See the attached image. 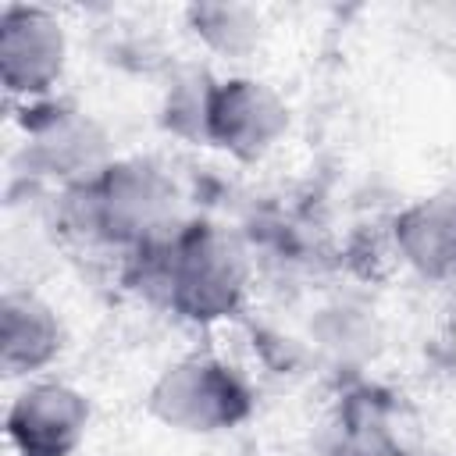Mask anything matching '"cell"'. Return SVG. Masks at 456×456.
Wrapping results in <instances>:
<instances>
[{"mask_svg": "<svg viewBox=\"0 0 456 456\" xmlns=\"http://www.w3.org/2000/svg\"><path fill=\"white\" fill-rule=\"evenodd\" d=\"M25 150L36 175L61 182L64 189H78L114 164L103 125L64 103L32 110L25 121Z\"/></svg>", "mask_w": 456, "mask_h": 456, "instance_id": "obj_5", "label": "cell"}, {"mask_svg": "<svg viewBox=\"0 0 456 456\" xmlns=\"http://www.w3.org/2000/svg\"><path fill=\"white\" fill-rule=\"evenodd\" d=\"M89 399L64 381H28L7 406V442L14 456H71L89 428Z\"/></svg>", "mask_w": 456, "mask_h": 456, "instance_id": "obj_7", "label": "cell"}, {"mask_svg": "<svg viewBox=\"0 0 456 456\" xmlns=\"http://www.w3.org/2000/svg\"><path fill=\"white\" fill-rule=\"evenodd\" d=\"M146 410L185 435H217L253 413L249 381L210 353H189L167 363L146 392Z\"/></svg>", "mask_w": 456, "mask_h": 456, "instance_id": "obj_3", "label": "cell"}, {"mask_svg": "<svg viewBox=\"0 0 456 456\" xmlns=\"http://www.w3.org/2000/svg\"><path fill=\"white\" fill-rule=\"evenodd\" d=\"M68 68V36L57 14L36 4L0 11V82L11 96L43 100Z\"/></svg>", "mask_w": 456, "mask_h": 456, "instance_id": "obj_6", "label": "cell"}, {"mask_svg": "<svg viewBox=\"0 0 456 456\" xmlns=\"http://www.w3.org/2000/svg\"><path fill=\"white\" fill-rule=\"evenodd\" d=\"M139 256L146 260L150 292L192 324L224 321L246 299V253L217 224H185L175 239Z\"/></svg>", "mask_w": 456, "mask_h": 456, "instance_id": "obj_2", "label": "cell"}, {"mask_svg": "<svg viewBox=\"0 0 456 456\" xmlns=\"http://www.w3.org/2000/svg\"><path fill=\"white\" fill-rule=\"evenodd\" d=\"M75 224L107 242L150 253L175 239L189 221L182 217V196L175 182L153 160H114L93 182L68 189Z\"/></svg>", "mask_w": 456, "mask_h": 456, "instance_id": "obj_1", "label": "cell"}, {"mask_svg": "<svg viewBox=\"0 0 456 456\" xmlns=\"http://www.w3.org/2000/svg\"><path fill=\"white\" fill-rule=\"evenodd\" d=\"M392 242L406 267L431 281L456 278V192H431L399 210Z\"/></svg>", "mask_w": 456, "mask_h": 456, "instance_id": "obj_8", "label": "cell"}, {"mask_svg": "<svg viewBox=\"0 0 456 456\" xmlns=\"http://www.w3.org/2000/svg\"><path fill=\"white\" fill-rule=\"evenodd\" d=\"M289 132L285 100L260 78H217L207 93L203 142L224 150L242 164L264 160Z\"/></svg>", "mask_w": 456, "mask_h": 456, "instance_id": "obj_4", "label": "cell"}, {"mask_svg": "<svg viewBox=\"0 0 456 456\" xmlns=\"http://www.w3.org/2000/svg\"><path fill=\"white\" fill-rule=\"evenodd\" d=\"M399 456H420V452H399Z\"/></svg>", "mask_w": 456, "mask_h": 456, "instance_id": "obj_13", "label": "cell"}, {"mask_svg": "<svg viewBox=\"0 0 456 456\" xmlns=\"http://www.w3.org/2000/svg\"><path fill=\"white\" fill-rule=\"evenodd\" d=\"M445 314H449V324H452V331H456V278L445 281Z\"/></svg>", "mask_w": 456, "mask_h": 456, "instance_id": "obj_12", "label": "cell"}, {"mask_svg": "<svg viewBox=\"0 0 456 456\" xmlns=\"http://www.w3.org/2000/svg\"><path fill=\"white\" fill-rule=\"evenodd\" d=\"M321 456H399V438L392 435L388 410L370 392L346 395L321 428Z\"/></svg>", "mask_w": 456, "mask_h": 456, "instance_id": "obj_10", "label": "cell"}, {"mask_svg": "<svg viewBox=\"0 0 456 456\" xmlns=\"http://www.w3.org/2000/svg\"><path fill=\"white\" fill-rule=\"evenodd\" d=\"M185 21L192 28V36L221 53V57H246L260 46V14L246 4H189L185 7Z\"/></svg>", "mask_w": 456, "mask_h": 456, "instance_id": "obj_11", "label": "cell"}, {"mask_svg": "<svg viewBox=\"0 0 456 456\" xmlns=\"http://www.w3.org/2000/svg\"><path fill=\"white\" fill-rule=\"evenodd\" d=\"M64 349L57 310L36 292H7L0 303V367L7 378H32Z\"/></svg>", "mask_w": 456, "mask_h": 456, "instance_id": "obj_9", "label": "cell"}]
</instances>
